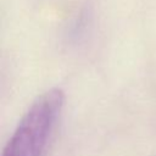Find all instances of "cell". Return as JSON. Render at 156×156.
Listing matches in <instances>:
<instances>
[{
    "instance_id": "cell-1",
    "label": "cell",
    "mask_w": 156,
    "mask_h": 156,
    "mask_svg": "<svg viewBox=\"0 0 156 156\" xmlns=\"http://www.w3.org/2000/svg\"><path fill=\"white\" fill-rule=\"evenodd\" d=\"M63 104L65 95L58 88L38 96L18 122L2 156H46Z\"/></svg>"
}]
</instances>
